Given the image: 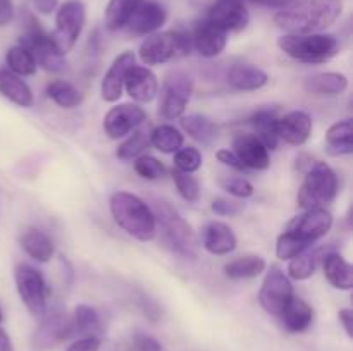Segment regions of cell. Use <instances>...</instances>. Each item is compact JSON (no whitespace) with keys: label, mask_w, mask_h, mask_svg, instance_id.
I'll return each instance as SVG.
<instances>
[{"label":"cell","mask_w":353,"mask_h":351,"mask_svg":"<svg viewBox=\"0 0 353 351\" xmlns=\"http://www.w3.org/2000/svg\"><path fill=\"white\" fill-rule=\"evenodd\" d=\"M331 227H333L331 212H327L323 206H316V209L303 210V213H300L299 217H295L290 222L286 231H290L303 246L309 248L316 241H319L321 237L326 236Z\"/></svg>","instance_id":"cell-10"},{"label":"cell","mask_w":353,"mask_h":351,"mask_svg":"<svg viewBox=\"0 0 353 351\" xmlns=\"http://www.w3.org/2000/svg\"><path fill=\"white\" fill-rule=\"evenodd\" d=\"M283 326L290 330V332H303L310 327L314 320V310L305 299L295 298L293 296L286 308L283 310L281 315Z\"/></svg>","instance_id":"cell-26"},{"label":"cell","mask_w":353,"mask_h":351,"mask_svg":"<svg viewBox=\"0 0 353 351\" xmlns=\"http://www.w3.org/2000/svg\"><path fill=\"white\" fill-rule=\"evenodd\" d=\"M124 88L133 100L148 103L157 96L159 81L157 76L143 65H133L124 78Z\"/></svg>","instance_id":"cell-19"},{"label":"cell","mask_w":353,"mask_h":351,"mask_svg":"<svg viewBox=\"0 0 353 351\" xmlns=\"http://www.w3.org/2000/svg\"><path fill=\"white\" fill-rule=\"evenodd\" d=\"M147 123V112L137 103H121L112 107L103 119V129L112 140L126 136L131 131Z\"/></svg>","instance_id":"cell-13"},{"label":"cell","mask_w":353,"mask_h":351,"mask_svg":"<svg viewBox=\"0 0 353 351\" xmlns=\"http://www.w3.org/2000/svg\"><path fill=\"white\" fill-rule=\"evenodd\" d=\"M316 272V257L310 253H300L290 260L288 275L295 281H305Z\"/></svg>","instance_id":"cell-39"},{"label":"cell","mask_w":353,"mask_h":351,"mask_svg":"<svg viewBox=\"0 0 353 351\" xmlns=\"http://www.w3.org/2000/svg\"><path fill=\"white\" fill-rule=\"evenodd\" d=\"M203 248L212 255H228L234 251L236 248V234L233 233L228 224L221 222V220H214L209 222L203 229L202 236Z\"/></svg>","instance_id":"cell-21"},{"label":"cell","mask_w":353,"mask_h":351,"mask_svg":"<svg viewBox=\"0 0 353 351\" xmlns=\"http://www.w3.org/2000/svg\"><path fill=\"white\" fill-rule=\"evenodd\" d=\"M303 88L310 95L319 96H338L347 92L348 78L340 72H321V74L310 76L303 83Z\"/></svg>","instance_id":"cell-24"},{"label":"cell","mask_w":353,"mask_h":351,"mask_svg":"<svg viewBox=\"0 0 353 351\" xmlns=\"http://www.w3.org/2000/svg\"><path fill=\"white\" fill-rule=\"evenodd\" d=\"M14 19L12 0H0V26H7Z\"/></svg>","instance_id":"cell-48"},{"label":"cell","mask_w":353,"mask_h":351,"mask_svg":"<svg viewBox=\"0 0 353 351\" xmlns=\"http://www.w3.org/2000/svg\"><path fill=\"white\" fill-rule=\"evenodd\" d=\"M312 133V119L303 110H292L278 119V136L285 143L300 147Z\"/></svg>","instance_id":"cell-20"},{"label":"cell","mask_w":353,"mask_h":351,"mask_svg":"<svg viewBox=\"0 0 353 351\" xmlns=\"http://www.w3.org/2000/svg\"><path fill=\"white\" fill-rule=\"evenodd\" d=\"M174 165L178 171L193 174L202 167V153L193 147L179 148L174 153Z\"/></svg>","instance_id":"cell-40"},{"label":"cell","mask_w":353,"mask_h":351,"mask_svg":"<svg viewBox=\"0 0 353 351\" xmlns=\"http://www.w3.org/2000/svg\"><path fill=\"white\" fill-rule=\"evenodd\" d=\"M0 95L19 107H31L34 102L28 83L9 69H0Z\"/></svg>","instance_id":"cell-23"},{"label":"cell","mask_w":353,"mask_h":351,"mask_svg":"<svg viewBox=\"0 0 353 351\" xmlns=\"http://www.w3.org/2000/svg\"><path fill=\"white\" fill-rule=\"evenodd\" d=\"M250 2L257 3L262 7H271V9H286V7L296 3V0H250Z\"/></svg>","instance_id":"cell-50"},{"label":"cell","mask_w":353,"mask_h":351,"mask_svg":"<svg viewBox=\"0 0 353 351\" xmlns=\"http://www.w3.org/2000/svg\"><path fill=\"white\" fill-rule=\"evenodd\" d=\"M0 351H14L9 334H7L6 329H2V327H0Z\"/></svg>","instance_id":"cell-52"},{"label":"cell","mask_w":353,"mask_h":351,"mask_svg":"<svg viewBox=\"0 0 353 351\" xmlns=\"http://www.w3.org/2000/svg\"><path fill=\"white\" fill-rule=\"evenodd\" d=\"M99 348H100L99 337L86 336V337H81V339L74 341V343H72L65 351H99Z\"/></svg>","instance_id":"cell-47"},{"label":"cell","mask_w":353,"mask_h":351,"mask_svg":"<svg viewBox=\"0 0 353 351\" xmlns=\"http://www.w3.org/2000/svg\"><path fill=\"white\" fill-rule=\"evenodd\" d=\"M168 21V10L155 0H140L126 23V30L137 36H147L161 30Z\"/></svg>","instance_id":"cell-15"},{"label":"cell","mask_w":353,"mask_h":351,"mask_svg":"<svg viewBox=\"0 0 353 351\" xmlns=\"http://www.w3.org/2000/svg\"><path fill=\"white\" fill-rule=\"evenodd\" d=\"M193 92L192 79L181 72H174L171 78L165 79L164 93H162L161 114L165 119H178L183 117Z\"/></svg>","instance_id":"cell-12"},{"label":"cell","mask_w":353,"mask_h":351,"mask_svg":"<svg viewBox=\"0 0 353 351\" xmlns=\"http://www.w3.org/2000/svg\"><path fill=\"white\" fill-rule=\"evenodd\" d=\"M269 76L252 64H236L228 71V83L240 92H254L268 85Z\"/></svg>","instance_id":"cell-22"},{"label":"cell","mask_w":353,"mask_h":351,"mask_svg":"<svg viewBox=\"0 0 353 351\" xmlns=\"http://www.w3.org/2000/svg\"><path fill=\"white\" fill-rule=\"evenodd\" d=\"M212 212L216 215H236V213L241 212V203L233 202V200H228V198H217L212 202Z\"/></svg>","instance_id":"cell-44"},{"label":"cell","mask_w":353,"mask_h":351,"mask_svg":"<svg viewBox=\"0 0 353 351\" xmlns=\"http://www.w3.org/2000/svg\"><path fill=\"white\" fill-rule=\"evenodd\" d=\"M216 157L223 165H228V167L234 169V171H245V165L241 164L240 158L234 155V151L228 150V148H221V150H217Z\"/></svg>","instance_id":"cell-46"},{"label":"cell","mask_w":353,"mask_h":351,"mask_svg":"<svg viewBox=\"0 0 353 351\" xmlns=\"http://www.w3.org/2000/svg\"><path fill=\"white\" fill-rule=\"evenodd\" d=\"M6 64L7 69L17 76H33L37 72V61L33 54L23 45H16L7 50Z\"/></svg>","instance_id":"cell-34"},{"label":"cell","mask_w":353,"mask_h":351,"mask_svg":"<svg viewBox=\"0 0 353 351\" xmlns=\"http://www.w3.org/2000/svg\"><path fill=\"white\" fill-rule=\"evenodd\" d=\"M86 23V7L81 0H68L59 6L55 14V30L52 41L62 55L72 50Z\"/></svg>","instance_id":"cell-7"},{"label":"cell","mask_w":353,"mask_h":351,"mask_svg":"<svg viewBox=\"0 0 353 351\" xmlns=\"http://www.w3.org/2000/svg\"><path fill=\"white\" fill-rule=\"evenodd\" d=\"M138 3H140V0H109L105 9V17H103L107 30H123Z\"/></svg>","instance_id":"cell-33"},{"label":"cell","mask_w":353,"mask_h":351,"mask_svg":"<svg viewBox=\"0 0 353 351\" xmlns=\"http://www.w3.org/2000/svg\"><path fill=\"white\" fill-rule=\"evenodd\" d=\"M181 127L199 143L209 145L217 138V126L209 117L192 114V116L181 117Z\"/></svg>","instance_id":"cell-30"},{"label":"cell","mask_w":353,"mask_h":351,"mask_svg":"<svg viewBox=\"0 0 353 351\" xmlns=\"http://www.w3.org/2000/svg\"><path fill=\"white\" fill-rule=\"evenodd\" d=\"M305 250L307 248L290 231H285L278 237V243H276V255H278L279 260H292V258L303 253Z\"/></svg>","instance_id":"cell-42"},{"label":"cell","mask_w":353,"mask_h":351,"mask_svg":"<svg viewBox=\"0 0 353 351\" xmlns=\"http://www.w3.org/2000/svg\"><path fill=\"white\" fill-rule=\"evenodd\" d=\"M207 21L223 31H243L250 23V12L243 0H216Z\"/></svg>","instance_id":"cell-14"},{"label":"cell","mask_w":353,"mask_h":351,"mask_svg":"<svg viewBox=\"0 0 353 351\" xmlns=\"http://www.w3.org/2000/svg\"><path fill=\"white\" fill-rule=\"evenodd\" d=\"M278 114L271 109H262L255 112L254 116L248 119V123L254 126L255 136L264 143L268 150H276L279 145L278 136Z\"/></svg>","instance_id":"cell-25"},{"label":"cell","mask_w":353,"mask_h":351,"mask_svg":"<svg viewBox=\"0 0 353 351\" xmlns=\"http://www.w3.org/2000/svg\"><path fill=\"white\" fill-rule=\"evenodd\" d=\"M338 319H340L341 326H343L345 332L348 337H353V312L352 308H341L338 312Z\"/></svg>","instance_id":"cell-49"},{"label":"cell","mask_w":353,"mask_h":351,"mask_svg":"<svg viewBox=\"0 0 353 351\" xmlns=\"http://www.w3.org/2000/svg\"><path fill=\"white\" fill-rule=\"evenodd\" d=\"M234 155L240 158L245 169L264 171L271 165L269 150L255 134H238L233 140Z\"/></svg>","instance_id":"cell-18"},{"label":"cell","mask_w":353,"mask_h":351,"mask_svg":"<svg viewBox=\"0 0 353 351\" xmlns=\"http://www.w3.org/2000/svg\"><path fill=\"white\" fill-rule=\"evenodd\" d=\"M265 260L259 255H245V257L234 258L233 262L226 264L224 272L230 279H252L261 275L265 270Z\"/></svg>","instance_id":"cell-31"},{"label":"cell","mask_w":353,"mask_h":351,"mask_svg":"<svg viewBox=\"0 0 353 351\" xmlns=\"http://www.w3.org/2000/svg\"><path fill=\"white\" fill-rule=\"evenodd\" d=\"M324 275L333 288L348 291L353 286V268L352 265L341 257L340 253H327L324 257Z\"/></svg>","instance_id":"cell-27"},{"label":"cell","mask_w":353,"mask_h":351,"mask_svg":"<svg viewBox=\"0 0 353 351\" xmlns=\"http://www.w3.org/2000/svg\"><path fill=\"white\" fill-rule=\"evenodd\" d=\"M74 334L71 317L55 312L45 317L43 322L37 327L33 337H31V348H33V351H50Z\"/></svg>","instance_id":"cell-11"},{"label":"cell","mask_w":353,"mask_h":351,"mask_svg":"<svg viewBox=\"0 0 353 351\" xmlns=\"http://www.w3.org/2000/svg\"><path fill=\"white\" fill-rule=\"evenodd\" d=\"M171 176H172V181H174L176 188H178V193L181 195L183 200H186V202H190V203L199 202L200 186H199V181H196L192 174L174 169V171L171 172Z\"/></svg>","instance_id":"cell-38"},{"label":"cell","mask_w":353,"mask_h":351,"mask_svg":"<svg viewBox=\"0 0 353 351\" xmlns=\"http://www.w3.org/2000/svg\"><path fill=\"white\" fill-rule=\"evenodd\" d=\"M223 188L226 189L230 195L236 196V198H250L254 195V186L250 181L243 178H228L221 181Z\"/></svg>","instance_id":"cell-43"},{"label":"cell","mask_w":353,"mask_h":351,"mask_svg":"<svg viewBox=\"0 0 353 351\" xmlns=\"http://www.w3.org/2000/svg\"><path fill=\"white\" fill-rule=\"evenodd\" d=\"M140 58L147 65L178 61L192 54V41L183 31H162L145 38L140 45Z\"/></svg>","instance_id":"cell-6"},{"label":"cell","mask_w":353,"mask_h":351,"mask_svg":"<svg viewBox=\"0 0 353 351\" xmlns=\"http://www.w3.org/2000/svg\"><path fill=\"white\" fill-rule=\"evenodd\" d=\"M152 212L155 215V224L161 227V236L165 246L181 258L195 260L199 257L200 241L185 217L168 202H155Z\"/></svg>","instance_id":"cell-2"},{"label":"cell","mask_w":353,"mask_h":351,"mask_svg":"<svg viewBox=\"0 0 353 351\" xmlns=\"http://www.w3.org/2000/svg\"><path fill=\"white\" fill-rule=\"evenodd\" d=\"M17 295L34 317H41L47 310V284L40 270L28 264H19L14 270Z\"/></svg>","instance_id":"cell-8"},{"label":"cell","mask_w":353,"mask_h":351,"mask_svg":"<svg viewBox=\"0 0 353 351\" xmlns=\"http://www.w3.org/2000/svg\"><path fill=\"white\" fill-rule=\"evenodd\" d=\"M150 133L152 131H148L145 126L134 131V134H131L124 143L119 145V148H117L116 151L117 158L128 162V160H134V158L141 157V153H143V151L152 145Z\"/></svg>","instance_id":"cell-36"},{"label":"cell","mask_w":353,"mask_h":351,"mask_svg":"<svg viewBox=\"0 0 353 351\" xmlns=\"http://www.w3.org/2000/svg\"><path fill=\"white\" fill-rule=\"evenodd\" d=\"M341 12V0H302L279 10L274 16V23L290 34L323 33L336 23Z\"/></svg>","instance_id":"cell-1"},{"label":"cell","mask_w":353,"mask_h":351,"mask_svg":"<svg viewBox=\"0 0 353 351\" xmlns=\"http://www.w3.org/2000/svg\"><path fill=\"white\" fill-rule=\"evenodd\" d=\"M190 41H192L195 50L199 52L202 57L212 58L217 57V55L226 48L228 33L226 31L219 30L217 26H214V24L209 23L207 19H203L195 24Z\"/></svg>","instance_id":"cell-17"},{"label":"cell","mask_w":353,"mask_h":351,"mask_svg":"<svg viewBox=\"0 0 353 351\" xmlns=\"http://www.w3.org/2000/svg\"><path fill=\"white\" fill-rule=\"evenodd\" d=\"M110 213L114 220L130 236L140 241H150L157 233L155 215L150 206L128 191H117L110 196Z\"/></svg>","instance_id":"cell-3"},{"label":"cell","mask_w":353,"mask_h":351,"mask_svg":"<svg viewBox=\"0 0 353 351\" xmlns=\"http://www.w3.org/2000/svg\"><path fill=\"white\" fill-rule=\"evenodd\" d=\"M59 0H34V7L38 12L41 14H50L57 9Z\"/></svg>","instance_id":"cell-51"},{"label":"cell","mask_w":353,"mask_h":351,"mask_svg":"<svg viewBox=\"0 0 353 351\" xmlns=\"http://www.w3.org/2000/svg\"><path fill=\"white\" fill-rule=\"evenodd\" d=\"M326 151L331 157H343L353 151L352 119L334 123L326 133Z\"/></svg>","instance_id":"cell-28"},{"label":"cell","mask_w":353,"mask_h":351,"mask_svg":"<svg viewBox=\"0 0 353 351\" xmlns=\"http://www.w3.org/2000/svg\"><path fill=\"white\" fill-rule=\"evenodd\" d=\"M21 246L33 260L45 264L54 257V243L50 236L40 229H28L21 237Z\"/></svg>","instance_id":"cell-29"},{"label":"cell","mask_w":353,"mask_h":351,"mask_svg":"<svg viewBox=\"0 0 353 351\" xmlns=\"http://www.w3.org/2000/svg\"><path fill=\"white\" fill-rule=\"evenodd\" d=\"M48 98L62 109H74L83 102V93L64 79H54L47 86Z\"/></svg>","instance_id":"cell-32"},{"label":"cell","mask_w":353,"mask_h":351,"mask_svg":"<svg viewBox=\"0 0 353 351\" xmlns=\"http://www.w3.org/2000/svg\"><path fill=\"white\" fill-rule=\"evenodd\" d=\"M338 195V176L326 162H312L299 191V206L303 210L331 203Z\"/></svg>","instance_id":"cell-5"},{"label":"cell","mask_w":353,"mask_h":351,"mask_svg":"<svg viewBox=\"0 0 353 351\" xmlns=\"http://www.w3.org/2000/svg\"><path fill=\"white\" fill-rule=\"evenodd\" d=\"M134 171L140 178L150 179V181L164 178L165 174L164 164L155 157H148V155H141V157L134 158Z\"/></svg>","instance_id":"cell-41"},{"label":"cell","mask_w":353,"mask_h":351,"mask_svg":"<svg viewBox=\"0 0 353 351\" xmlns=\"http://www.w3.org/2000/svg\"><path fill=\"white\" fill-rule=\"evenodd\" d=\"M134 346L138 348V351H162V344L155 339L154 336L145 332H137L133 337Z\"/></svg>","instance_id":"cell-45"},{"label":"cell","mask_w":353,"mask_h":351,"mask_svg":"<svg viewBox=\"0 0 353 351\" xmlns=\"http://www.w3.org/2000/svg\"><path fill=\"white\" fill-rule=\"evenodd\" d=\"M150 143L162 153H176L183 147V134L174 126L162 124L152 129Z\"/></svg>","instance_id":"cell-35"},{"label":"cell","mask_w":353,"mask_h":351,"mask_svg":"<svg viewBox=\"0 0 353 351\" xmlns=\"http://www.w3.org/2000/svg\"><path fill=\"white\" fill-rule=\"evenodd\" d=\"M134 61L137 58H134L133 52H123L114 58L112 65L105 72L102 85H100V93H102V98L105 102L112 103L121 98L124 89V78H126L128 71L134 65Z\"/></svg>","instance_id":"cell-16"},{"label":"cell","mask_w":353,"mask_h":351,"mask_svg":"<svg viewBox=\"0 0 353 351\" xmlns=\"http://www.w3.org/2000/svg\"><path fill=\"white\" fill-rule=\"evenodd\" d=\"M0 322H2V310H0Z\"/></svg>","instance_id":"cell-53"},{"label":"cell","mask_w":353,"mask_h":351,"mask_svg":"<svg viewBox=\"0 0 353 351\" xmlns=\"http://www.w3.org/2000/svg\"><path fill=\"white\" fill-rule=\"evenodd\" d=\"M293 296V286L288 275L278 265H271L259 291V303L262 308L271 315L279 317Z\"/></svg>","instance_id":"cell-9"},{"label":"cell","mask_w":353,"mask_h":351,"mask_svg":"<svg viewBox=\"0 0 353 351\" xmlns=\"http://www.w3.org/2000/svg\"><path fill=\"white\" fill-rule=\"evenodd\" d=\"M279 48L288 57L307 64L327 62L340 52V41L334 34L309 33V34H283L278 40Z\"/></svg>","instance_id":"cell-4"},{"label":"cell","mask_w":353,"mask_h":351,"mask_svg":"<svg viewBox=\"0 0 353 351\" xmlns=\"http://www.w3.org/2000/svg\"><path fill=\"white\" fill-rule=\"evenodd\" d=\"M71 319L76 334H88V336H93V332L100 327L99 313H97L95 308H92L88 305L76 306Z\"/></svg>","instance_id":"cell-37"}]
</instances>
